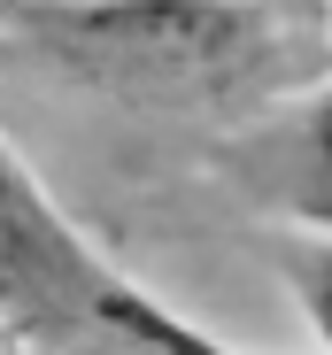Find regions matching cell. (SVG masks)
Returning <instances> with one entry per match:
<instances>
[{
	"mask_svg": "<svg viewBox=\"0 0 332 355\" xmlns=\"http://www.w3.org/2000/svg\"><path fill=\"white\" fill-rule=\"evenodd\" d=\"M31 62L171 116H263L324 85V0H8Z\"/></svg>",
	"mask_w": 332,
	"mask_h": 355,
	"instance_id": "6da1fadb",
	"label": "cell"
},
{
	"mask_svg": "<svg viewBox=\"0 0 332 355\" xmlns=\"http://www.w3.org/2000/svg\"><path fill=\"white\" fill-rule=\"evenodd\" d=\"M232 186L302 232H332V78L247 116L225 139Z\"/></svg>",
	"mask_w": 332,
	"mask_h": 355,
	"instance_id": "3957f363",
	"label": "cell"
},
{
	"mask_svg": "<svg viewBox=\"0 0 332 355\" xmlns=\"http://www.w3.org/2000/svg\"><path fill=\"white\" fill-rule=\"evenodd\" d=\"M279 270H286V286H294L309 332H317L324 355H332V232H294V240H279Z\"/></svg>",
	"mask_w": 332,
	"mask_h": 355,
	"instance_id": "277c9868",
	"label": "cell"
},
{
	"mask_svg": "<svg viewBox=\"0 0 332 355\" xmlns=\"http://www.w3.org/2000/svg\"><path fill=\"white\" fill-rule=\"evenodd\" d=\"M0 240H8V340H54V347H116V355H247L225 347L216 332L186 324L171 302H155L147 286H132L116 263H101L70 216L39 193V178L24 155H0Z\"/></svg>",
	"mask_w": 332,
	"mask_h": 355,
	"instance_id": "7a4b0ae2",
	"label": "cell"
}]
</instances>
